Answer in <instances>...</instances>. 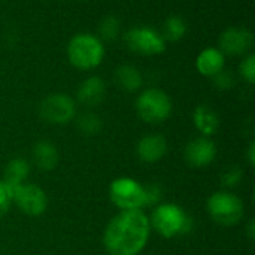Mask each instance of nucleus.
<instances>
[{
  "mask_svg": "<svg viewBox=\"0 0 255 255\" xmlns=\"http://www.w3.org/2000/svg\"><path fill=\"white\" fill-rule=\"evenodd\" d=\"M191 224L193 223L188 214L175 203H164L157 206L149 220V226H152L154 230L166 239L188 233Z\"/></svg>",
  "mask_w": 255,
  "mask_h": 255,
  "instance_id": "4",
  "label": "nucleus"
},
{
  "mask_svg": "<svg viewBox=\"0 0 255 255\" xmlns=\"http://www.w3.org/2000/svg\"><path fill=\"white\" fill-rule=\"evenodd\" d=\"M105 94H106V85L100 76H90L84 79L76 91L78 102L88 108H93L102 103L105 99Z\"/></svg>",
  "mask_w": 255,
  "mask_h": 255,
  "instance_id": "13",
  "label": "nucleus"
},
{
  "mask_svg": "<svg viewBox=\"0 0 255 255\" xmlns=\"http://www.w3.org/2000/svg\"><path fill=\"white\" fill-rule=\"evenodd\" d=\"M115 81L121 90L134 93L142 87L143 78L137 67H134L131 64H123V66L117 67V70H115Z\"/></svg>",
  "mask_w": 255,
  "mask_h": 255,
  "instance_id": "17",
  "label": "nucleus"
},
{
  "mask_svg": "<svg viewBox=\"0 0 255 255\" xmlns=\"http://www.w3.org/2000/svg\"><path fill=\"white\" fill-rule=\"evenodd\" d=\"M255 224H254V220H251L250 221V224H248V236H250V239L251 241H254L255 238Z\"/></svg>",
  "mask_w": 255,
  "mask_h": 255,
  "instance_id": "27",
  "label": "nucleus"
},
{
  "mask_svg": "<svg viewBox=\"0 0 255 255\" xmlns=\"http://www.w3.org/2000/svg\"><path fill=\"white\" fill-rule=\"evenodd\" d=\"M212 79H214L215 87L220 88V90H229V88H232L233 84H235L233 75H232L230 72H227L226 69H223L220 73H217Z\"/></svg>",
  "mask_w": 255,
  "mask_h": 255,
  "instance_id": "24",
  "label": "nucleus"
},
{
  "mask_svg": "<svg viewBox=\"0 0 255 255\" xmlns=\"http://www.w3.org/2000/svg\"><path fill=\"white\" fill-rule=\"evenodd\" d=\"M12 194V202L16 203L21 212L30 217H39L46 211L48 199L45 191L36 184H21L7 187Z\"/></svg>",
  "mask_w": 255,
  "mask_h": 255,
  "instance_id": "9",
  "label": "nucleus"
},
{
  "mask_svg": "<svg viewBox=\"0 0 255 255\" xmlns=\"http://www.w3.org/2000/svg\"><path fill=\"white\" fill-rule=\"evenodd\" d=\"M217 157V146L209 137L193 139L185 148V160L193 167H205Z\"/></svg>",
  "mask_w": 255,
  "mask_h": 255,
  "instance_id": "11",
  "label": "nucleus"
},
{
  "mask_svg": "<svg viewBox=\"0 0 255 255\" xmlns=\"http://www.w3.org/2000/svg\"><path fill=\"white\" fill-rule=\"evenodd\" d=\"M239 72L248 84H255V55L248 54L239 64Z\"/></svg>",
  "mask_w": 255,
  "mask_h": 255,
  "instance_id": "22",
  "label": "nucleus"
},
{
  "mask_svg": "<svg viewBox=\"0 0 255 255\" xmlns=\"http://www.w3.org/2000/svg\"><path fill=\"white\" fill-rule=\"evenodd\" d=\"M149 230V220L142 211H121L105 229V248L111 255H137L148 244Z\"/></svg>",
  "mask_w": 255,
  "mask_h": 255,
  "instance_id": "1",
  "label": "nucleus"
},
{
  "mask_svg": "<svg viewBox=\"0 0 255 255\" xmlns=\"http://www.w3.org/2000/svg\"><path fill=\"white\" fill-rule=\"evenodd\" d=\"M136 149L143 163L152 164L164 157L167 151V142L163 134H146L139 140Z\"/></svg>",
  "mask_w": 255,
  "mask_h": 255,
  "instance_id": "12",
  "label": "nucleus"
},
{
  "mask_svg": "<svg viewBox=\"0 0 255 255\" xmlns=\"http://www.w3.org/2000/svg\"><path fill=\"white\" fill-rule=\"evenodd\" d=\"M67 58L79 70H91L105 58L103 42L91 33H78L67 43Z\"/></svg>",
  "mask_w": 255,
  "mask_h": 255,
  "instance_id": "3",
  "label": "nucleus"
},
{
  "mask_svg": "<svg viewBox=\"0 0 255 255\" xmlns=\"http://www.w3.org/2000/svg\"><path fill=\"white\" fill-rule=\"evenodd\" d=\"M136 112L142 121L148 124L164 123L172 114V100L160 88H148L142 91L136 100Z\"/></svg>",
  "mask_w": 255,
  "mask_h": 255,
  "instance_id": "5",
  "label": "nucleus"
},
{
  "mask_svg": "<svg viewBox=\"0 0 255 255\" xmlns=\"http://www.w3.org/2000/svg\"><path fill=\"white\" fill-rule=\"evenodd\" d=\"M160 197L157 187L145 188L131 178H118L109 187V199L121 211H140L143 206L155 203Z\"/></svg>",
  "mask_w": 255,
  "mask_h": 255,
  "instance_id": "2",
  "label": "nucleus"
},
{
  "mask_svg": "<svg viewBox=\"0 0 255 255\" xmlns=\"http://www.w3.org/2000/svg\"><path fill=\"white\" fill-rule=\"evenodd\" d=\"M127 48L139 55H160L166 51V40L161 33L148 25L130 28L124 36Z\"/></svg>",
  "mask_w": 255,
  "mask_h": 255,
  "instance_id": "7",
  "label": "nucleus"
},
{
  "mask_svg": "<svg viewBox=\"0 0 255 255\" xmlns=\"http://www.w3.org/2000/svg\"><path fill=\"white\" fill-rule=\"evenodd\" d=\"M30 175V164L24 158H13L7 163L4 170V184L7 187L21 185Z\"/></svg>",
  "mask_w": 255,
  "mask_h": 255,
  "instance_id": "18",
  "label": "nucleus"
},
{
  "mask_svg": "<svg viewBox=\"0 0 255 255\" xmlns=\"http://www.w3.org/2000/svg\"><path fill=\"white\" fill-rule=\"evenodd\" d=\"M76 124H78V128L87 136H94L102 130V120L99 115L93 112H85L79 115Z\"/></svg>",
  "mask_w": 255,
  "mask_h": 255,
  "instance_id": "21",
  "label": "nucleus"
},
{
  "mask_svg": "<svg viewBox=\"0 0 255 255\" xmlns=\"http://www.w3.org/2000/svg\"><path fill=\"white\" fill-rule=\"evenodd\" d=\"M188 31V24L187 21L179 16V15H170L163 25V39L167 42H179L181 39H184V36Z\"/></svg>",
  "mask_w": 255,
  "mask_h": 255,
  "instance_id": "19",
  "label": "nucleus"
},
{
  "mask_svg": "<svg viewBox=\"0 0 255 255\" xmlns=\"http://www.w3.org/2000/svg\"><path fill=\"white\" fill-rule=\"evenodd\" d=\"M39 114L46 123L63 126L75 118L76 105L70 96L63 93H54L42 100Z\"/></svg>",
  "mask_w": 255,
  "mask_h": 255,
  "instance_id": "8",
  "label": "nucleus"
},
{
  "mask_svg": "<svg viewBox=\"0 0 255 255\" xmlns=\"http://www.w3.org/2000/svg\"><path fill=\"white\" fill-rule=\"evenodd\" d=\"M218 45L224 55H244L254 46V34L245 27H229L220 34Z\"/></svg>",
  "mask_w": 255,
  "mask_h": 255,
  "instance_id": "10",
  "label": "nucleus"
},
{
  "mask_svg": "<svg viewBox=\"0 0 255 255\" xmlns=\"http://www.w3.org/2000/svg\"><path fill=\"white\" fill-rule=\"evenodd\" d=\"M33 161L42 172H51L58 164V151L54 143L40 140L33 146Z\"/></svg>",
  "mask_w": 255,
  "mask_h": 255,
  "instance_id": "16",
  "label": "nucleus"
},
{
  "mask_svg": "<svg viewBox=\"0 0 255 255\" xmlns=\"http://www.w3.org/2000/svg\"><path fill=\"white\" fill-rule=\"evenodd\" d=\"M226 66V55L214 46L205 48L196 58V69L200 75L214 78Z\"/></svg>",
  "mask_w": 255,
  "mask_h": 255,
  "instance_id": "14",
  "label": "nucleus"
},
{
  "mask_svg": "<svg viewBox=\"0 0 255 255\" xmlns=\"http://www.w3.org/2000/svg\"><path fill=\"white\" fill-rule=\"evenodd\" d=\"M97 33H99V39L103 42H111V40H115L120 33H121V22L117 16L114 15H108L105 16L100 22H99V27H97Z\"/></svg>",
  "mask_w": 255,
  "mask_h": 255,
  "instance_id": "20",
  "label": "nucleus"
},
{
  "mask_svg": "<svg viewBox=\"0 0 255 255\" xmlns=\"http://www.w3.org/2000/svg\"><path fill=\"white\" fill-rule=\"evenodd\" d=\"M242 179V170L239 167H232L223 176V184L226 187H236Z\"/></svg>",
  "mask_w": 255,
  "mask_h": 255,
  "instance_id": "25",
  "label": "nucleus"
},
{
  "mask_svg": "<svg viewBox=\"0 0 255 255\" xmlns=\"http://www.w3.org/2000/svg\"><path fill=\"white\" fill-rule=\"evenodd\" d=\"M193 123L196 128L205 136H214L220 128V117L218 114L208 105H200L194 109Z\"/></svg>",
  "mask_w": 255,
  "mask_h": 255,
  "instance_id": "15",
  "label": "nucleus"
},
{
  "mask_svg": "<svg viewBox=\"0 0 255 255\" xmlns=\"http://www.w3.org/2000/svg\"><path fill=\"white\" fill-rule=\"evenodd\" d=\"M12 205V194L4 184V181H0V220L7 214L9 208Z\"/></svg>",
  "mask_w": 255,
  "mask_h": 255,
  "instance_id": "23",
  "label": "nucleus"
},
{
  "mask_svg": "<svg viewBox=\"0 0 255 255\" xmlns=\"http://www.w3.org/2000/svg\"><path fill=\"white\" fill-rule=\"evenodd\" d=\"M208 212L211 218L224 227L236 226L245 215L244 202L227 191H217L208 200Z\"/></svg>",
  "mask_w": 255,
  "mask_h": 255,
  "instance_id": "6",
  "label": "nucleus"
},
{
  "mask_svg": "<svg viewBox=\"0 0 255 255\" xmlns=\"http://www.w3.org/2000/svg\"><path fill=\"white\" fill-rule=\"evenodd\" d=\"M248 160H250V164L255 166V142L250 143V148H248Z\"/></svg>",
  "mask_w": 255,
  "mask_h": 255,
  "instance_id": "26",
  "label": "nucleus"
}]
</instances>
